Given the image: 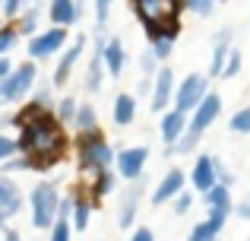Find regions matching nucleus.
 <instances>
[{
	"label": "nucleus",
	"mask_w": 250,
	"mask_h": 241,
	"mask_svg": "<svg viewBox=\"0 0 250 241\" xmlns=\"http://www.w3.org/2000/svg\"><path fill=\"white\" fill-rule=\"evenodd\" d=\"M16 143L19 155H25L29 168H35V172H51L67 155V133H63V124L54 114V108L38 114L25 130H19Z\"/></svg>",
	"instance_id": "1"
},
{
	"label": "nucleus",
	"mask_w": 250,
	"mask_h": 241,
	"mask_svg": "<svg viewBox=\"0 0 250 241\" xmlns=\"http://www.w3.org/2000/svg\"><path fill=\"white\" fill-rule=\"evenodd\" d=\"M76 162H80V172H104L117 162V153L111 149V143L104 140L102 130L95 133H76Z\"/></svg>",
	"instance_id": "2"
},
{
	"label": "nucleus",
	"mask_w": 250,
	"mask_h": 241,
	"mask_svg": "<svg viewBox=\"0 0 250 241\" xmlns=\"http://www.w3.org/2000/svg\"><path fill=\"white\" fill-rule=\"evenodd\" d=\"M29 210H32V225L35 229H54L61 219V197L51 181H38L29 194Z\"/></svg>",
	"instance_id": "3"
},
{
	"label": "nucleus",
	"mask_w": 250,
	"mask_h": 241,
	"mask_svg": "<svg viewBox=\"0 0 250 241\" xmlns=\"http://www.w3.org/2000/svg\"><path fill=\"white\" fill-rule=\"evenodd\" d=\"M209 95V76L203 73H190L181 80L177 86V95H174V111L181 114H193L196 108L203 105V99Z\"/></svg>",
	"instance_id": "4"
},
{
	"label": "nucleus",
	"mask_w": 250,
	"mask_h": 241,
	"mask_svg": "<svg viewBox=\"0 0 250 241\" xmlns=\"http://www.w3.org/2000/svg\"><path fill=\"white\" fill-rule=\"evenodd\" d=\"M181 13H184V0H168L165 13L155 19L152 25H146V38L149 44H159V42H171L181 35Z\"/></svg>",
	"instance_id": "5"
},
{
	"label": "nucleus",
	"mask_w": 250,
	"mask_h": 241,
	"mask_svg": "<svg viewBox=\"0 0 250 241\" xmlns=\"http://www.w3.org/2000/svg\"><path fill=\"white\" fill-rule=\"evenodd\" d=\"M35 76H38L35 61L19 64V67L13 70L10 76H6V83L0 86V99H3V105H6V102H19V99H25V95H29V89L35 86Z\"/></svg>",
	"instance_id": "6"
},
{
	"label": "nucleus",
	"mask_w": 250,
	"mask_h": 241,
	"mask_svg": "<svg viewBox=\"0 0 250 241\" xmlns=\"http://www.w3.org/2000/svg\"><path fill=\"white\" fill-rule=\"evenodd\" d=\"M67 44V29H57V25H51V29L38 32L35 38H29V57L32 61H44V57H54L57 51Z\"/></svg>",
	"instance_id": "7"
},
{
	"label": "nucleus",
	"mask_w": 250,
	"mask_h": 241,
	"mask_svg": "<svg viewBox=\"0 0 250 241\" xmlns=\"http://www.w3.org/2000/svg\"><path fill=\"white\" fill-rule=\"evenodd\" d=\"M219 114H222V95H219V92H209L206 99H203V105L196 108L193 114H190V127H187V133L200 140V136L215 124V118H219Z\"/></svg>",
	"instance_id": "8"
},
{
	"label": "nucleus",
	"mask_w": 250,
	"mask_h": 241,
	"mask_svg": "<svg viewBox=\"0 0 250 241\" xmlns=\"http://www.w3.org/2000/svg\"><path fill=\"white\" fill-rule=\"evenodd\" d=\"M174 95H177L174 70H171V67H159L155 83H152V95H149V108H152V111H165L171 102H174Z\"/></svg>",
	"instance_id": "9"
},
{
	"label": "nucleus",
	"mask_w": 250,
	"mask_h": 241,
	"mask_svg": "<svg viewBox=\"0 0 250 241\" xmlns=\"http://www.w3.org/2000/svg\"><path fill=\"white\" fill-rule=\"evenodd\" d=\"M146 159H149V149L146 146H133V149H121L117 153V175L127 181H140L143 178V168H146Z\"/></svg>",
	"instance_id": "10"
},
{
	"label": "nucleus",
	"mask_w": 250,
	"mask_h": 241,
	"mask_svg": "<svg viewBox=\"0 0 250 241\" xmlns=\"http://www.w3.org/2000/svg\"><path fill=\"white\" fill-rule=\"evenodd\" d=\"M231 38H234L231 25H225V29L215 32V38H212V64H209V73H206L209 80L225 73V64H228V57H231V51H234Z\"/></svg>",
	"instance_id": "11"
},
{
	"label": "nucleus",
	"mask_w": 250,
	"mask_h": 241,
	"mask_svg": "<svg viewBox=\"0 0 250 241\" xmlns=\"http://www.w3.org/2000/svg\"><path fill=\"white\" fill-rule=\"evenodd\" d=\"M85 42H89V38H85L83 32H80V35H76V42L70 44V48L63 51V54H61V61H57V70H54V76H51V83H54L57 89L67 86L70 73H73V67L80 64V57H83V51H85Z\"/></svg>",
	"instance_id": "12"
},
{
	"label": "nucleus",
	"mask_w": 250,
	"mask_h": 241,
	"mask_svg": "<svg viewBox=\"0 0 250 241\" xmlns=\"http://www.w3.org/2000/svg\"><path fill=\"white\" fill-rule=\"evenodd\" d=\"M190 184H193L200 194H209L212 187H219V172H215V159L212 155H206V153L196 155L193 172H190Z\"/></svg>",
	"instance_id": "13"
},
{
	"label": "nucleus",
	"mask_w": 250,
	"mask_h": 241,
	"mask_svg": "<svg viewBox=\"0 0 250 241\" xmlns=\"http://www.w3.org/2000/svg\"><path fill=\"white\" fill-rule=\"evenodd\" d=\"M184 181H187V175H184L181 168H168V172L162 175V181L155 184V191H152V203L162 206V203H168V200H177L184 194Z\"/></svg>",
	"instance_id": "14"
},
{
	"label": "nucleus",
	"mask_w": 250,
	"mask_h": 241,
	"mask_svg": "<svg viewBox=\"0 0 250 241\" xmlns=\"http://www.w3.org/2000/svg\"><path fill=\"white\" fill-rule=\"evenodd\" d=\"M228 216H231L228 210H209L206 219L190 229V241H219V232L225 229Z\"/></svg>",
	"instance_id": "15"
},
{
	"label": "nucleus",
	"mask_w": 250,
	"mask_h": 241,
	"mask_svg": "<svg viewBox=\"0 0 250 241\" xmlns=\"http://www.w3.org/2000/svg\"><path fill=\"white\" fill-rule=\"evenodd\" d=\"M83 10L85 6L76 3V0H54V3H48V19L57 29H70L83 19Z\"/></svg>",
	"instance_id": "16"
},
{
	"label": "nucleus",
	"mask_w": 250,
	"mask_h": 241,
	"mask_svg": "<svg viewBox=\"0 0 250 241\" xmlns=\"http://www.w3.org/2000/svg\"><path fill=\"white\" fill-rule=\"evenodd\" d=\"M104 44H108V38H104V32H95V48H92V61H89V70H85V89L89 92H98L102 89V64H104Z\"/></svg>",
	"instance_id": "17"
},
{
	"label": "nucleus",
	"mask_w": 250,
	"mask_h": 241,
	"mask_svg": "<svg viewBox=\"0 0 250 241\" xmlns=\"http://www.w3.org/2000/svg\"><path fill=\"white\" fill-rule=\"evenodd\" d=\"M187 127H190V118H187V114L174 111V108L162 114V127H159V130H162V140L168 143V149L181 143V136L187 133Z\"/></svg>",
	"instance_id": "18"
},
{
	"label": "nucleus",
	"mask_w": 250,
	"mask_h": 241,
	"mask_svg": "<svg viewBox=\"0 0 250 241\" xmlns=\"http://www.w3.org/2000/svg\"><path fill=\"white\" fill-rule=\"evenodd\" d=\"M140 197H143V178L136 181L133 187H130L127 194H124L121 200V210H117V229H130L136 219V206H140Z\"/></svg>",
	"instance_id": "19"
},
{
	"label": "nucleus",
	"mask_w": 250,
	"mask_h": 241,
	"mask_svg": "<svg viewBox=\"0 0 250 241\" xmlns=\"http://www.w3.org/2000/svg\"><path fill=\"white\" fill-rule=\"evenodd\" d=\"M19 210H22V194H19L16 181L0 175V216L10 219V216H16Z\"/></svg>",
	"instance_id": "20"
},
{
	"label": "nucleus",
	"mask_w": 250,
	"mask_h": 241,
	"mask_svg": "<svg viewBox=\"0 0 250 241\" xmlns=\"http://www.w3.org/2000/svg\"><path fill=\"white\" fill-rule=\"evenodd\" d=\"M104 67H108L111 76H121L124 67H127V51H124V42L111 35L108 44H104Z\"/></svg>",
	"instance_id": "21"
},
{
	"label": "nucleus",
	"mask_w": 250,
	"mask_h": 241,
	"mask_svg": "<svg viewBox=\"0 0 250 241\" xmlns=\"http://www.w3.org/2000/svg\"><path fill=\"white\" fill-rule=\"evenodd\" d=\"M114 181H117V175L111 172V168H104V172H95V175H92V187H89V194H85V197L92 200V206H98L111 191H114Z\"/></svg>",
	"instance_id": "22"
},
{
	"label": "nucleus",
	"mask_w": 250,
	"mask_h": 241,
	"mask_svg": "<svg viewBox=\"0 0 250 241\" xmlns=\"http://www.w3.org/2000/svg\"><path fill=\"white\" fill-rule=\"evenodd\" d=\"M165 6H168V0H133L130 10H133V16L143 22V29H146V25H152L155 19L165 13Z\"/></svg>",
	"instance_id": "23"
},
{
	"label": "nucleus",
	"mask_w": 250,
	"mask_h": 241,
	"mask_svg": "<svg viewBox=\"0 0 250 241\" xmlns=\"http://www.w3.org/2000/svg\"><path fill=\"white\" fill-rule=\"evenodd\" d=\"M136 118V95L133 92H121L114 99V124L117 127H127Z\"/></svg>",
	"instance_id": "24"
},
{
	"label": "nucleus",
	"mask_w": 250,
	"mask_h": 241,
	"mask_svg": "<svg viewBox=\"0 0 250 241\" xmlns=\"http://www.w3.org/2000/svg\"><path fill=\"white\" fill-rule=\"evenodd\" d=\"M203 203H206V210H228V213H234L231 191H228L225 184H219V187H212L209 194H203Z\"/></svg>",
	"instance_id": "25"
},
{
	"label": "nucleus",
	"mask_w": 250,
	"mask_h": 241,
	"mask_svg": "<svg viewBox=\"0 0 250 241\" xmlns=\"http://www.w3.org/2000/svg\"><path fill=\"white\" fill-rule=\"evenodd\" d=\"M92 210H95V206H92V200L85 197V194H80V197H73V216H70V222H73V229H85V225H89V216H92Z\"/></svg>",
	"instance_id": "26"
},
{
	"label": "nucleus",
	"mask_w": 250,
	"mask_h": 241,
	"mask_svg": "<svg viewBox=\"0 0 250 241\" xmlns=\"http://www.w3.org/2000/svg\"><path fill=\"white\" fill-rule=\"evenodd\" d=\"M76 133H95L98 130V114H95V108L89 105V102H83L80 105V114H76Z\"/></svg>",
	"instance_id": "27"
},
{
	"label": "nucleus",
	"mask_w": 250,
	"mask_h": 241,
	"mask_svg": "<svg viewBox=\"0 0 250 241\" xmlns=\"http://www.w3.org/2000/svg\"><path fill=\"white\" fill-rule=\"evenodd\" d=\"M42 10H48V6H42V3L25 6L22 19H19V35H29V38H35V35H38L35 25H38V16H42Z\"/></svg>",
	"instance_id": "28"
},
{
	"label": "nucleus",
	"mask_w": 250,
	"mask_h": 241,
	"mask_svg": "<svg viewBox=\"0 0 250 241\" xmlns=\"http://www.w3.org/2000/svg\"><path fill=\"white\" fill-rule=\"evenodd\" d=\"M54 114L61 118V124H76V114H80V102H76L73 95H63V99L57 102Z\"/></svg>",
	"instance_id": "29"
},
{
	"label": "nucleus",
	"mask_w": 250,
	"mask_h": 241,
	"mask_svg": "<svg viewBox=\"0 0 250 241\" xmlns=\"http://www.w3.org/2000/svg\"><path fill=\"white\" fill-rule=\"evenodd\" d=\"M228 130H231V133H250V105L231 114V121H228Z\"/></svg>",
	"instance_id": "30"
},
{
	"label": "nucleus",
	"mask_w": 250,
	"mask_h": 241,
	"mask_svg": "<svg viewBox=\"0 0 250 241\" xmlns=\"http://www.w3.org/2000/svg\"><path fill=\"white\" fill-rule=\"evenodd\" d=\"M215 0H184V13H196V16H212Z\"/></svg>",
	"instance_id": "31"
},
{
	"label": "nucleus",
	"mask_w": 250,
	"mask_h": 241,
	"mask_svg": "<svg viewBox=\"0 0 250 241\" xmlns=\"http://www.w3.org/2000/svg\"><path fill=\"white\" fill-rule=\"evenodd\" d=\"M16 38H19V25H13V22H6V29L0 32V57H6V51L16 44Z\"/></svg>",
	"instance_id": "32"
},
{
	"label": "nucleus",
	"mask_w": 250,
	"mask_h": 241,
	"mask_svg": "<svg viewBox=\"0 0 250 241\" xmlns=\"http://www.w3.org/2000/svg\"><path fill=\"white\" fill-rule=\"evenodd\" d=\"M16 155H19V143L0 133V165H6V162H10V159H16Z\"/></svg>",
	"instance_id": "33"
},
{
	"label": "nucleus",
	"mask_w": 250,
	"mask_h": 241,
	"mask_svg": "<svg viewBox=\"0 0 250 241\" xmlns=\"http://www.w3.org/2000/svg\"><path fill=\"white\" fill-rule=\"evenodd\" d=\"M92 10H95V29H98V32H104V22H108L111 3H108V0H95V3H92Z\"/></svg>",
	"instance_id": "34"
},
{
	"label": "nucleus",
	"mask_w": 250,
	"mask_h": 241,
	"mask_svg": "<svg viewBox=\"0 0 250 241\" xmlns=\"http://www.w3.org/2000/svg\"><path fill=\"white\" fill-rule=\"evenodd\" d=\"M155 61H159V57L152 54V48H146V51H143L140 67H143V73H146V80H155V73H159V70H155Z\"/></svg>",
	"instance_id": "35"
},
{
	"label": "nucleus",
	"mask_w": 250,
	"mask_h": 241,
	"mask_svg": "<svg viewBox=\"0 0 250 241\" xmlns=\"http://www.w3.org/2000/svg\"><path fill=\"white\" fill-rule=\"evenodd\" d=\"M70 229H73L70 219H57L54 229H51V241H70Z\"/></svg>",
	"instance_id": "36"
},
{
	"label": "nucleus",
	"mask_w": 250,
	"mask_h": 241,
	"mask_svg": "<svg viewBox=\"0 0 250 241\" xmlns=\"http://www.w3.org/2000/svg\"><path fill=\"white\" fill-rule=\"evenodd\" d=\"M241 61H244V57H241V51L234 48L231 57H228V64H225V73H222V80H231V76H238V73H241Z\"/></svg>",
	"instance_id": "37"
},
{
	"label": "nucleus",
	"mask_w": 250,
	"mask_h": 241,
	"mask_svg": "<svg viewBox=\"0 0 250 241\" xmlns=\"http://www.w3.org/2000/svg\"><path fill=\"white\" fill-rule=\"evenodd\" d=\"M0 10H3L6 19H16V22H19V19H22V13H25V3H19V0H6Z\"/></svg>",
	"instance_id": "38"
},
{
	"label": "nucleus",
	"mask_w": 250,
	"mask_h": 241,
	"mask_svg": "<svg viewBox=\"0 0 250 241\" xmlns=\"http://www.w3.org/2000/svg\"><path fill=\"white\" fill-rule=\"evenodd\" d=\"M190 206H193V197H190V194H187V191H184V194H181V197H177V200H174V213H177V216H184V213H187V210H190Z\"/></svg>",
	"instance_id": "39"
},
{
	"label": "nucleus",
	"mask_w": 250,
	"mask_h": 241,
	"mask_svg": "<svg viewBox=\"0 0 250 241\" xmlns=\"http://www.w3.org/2000/svg\"><path fill=\"white\" fill-rule=\"evenodd\" d=\"M149 48H152V54L159 57V61H168V57H171V48H174V44H171V42H159V44H149Z\"/></svg>",
	"instance_id": "40"
},
{
	"label": "nucleus",
	"mask_w": 250,
	"mask_h": 241,
	"mask_svg": "<svg viewBox=\"0 0 250 241\" xmlns=\"http://www.w3.org/2000/svg\"><path fill=\"white\" fill-rule=\"evenodd\" d=\"M215 172H219V184H225V187H228V184L234 181V178H231V172L225 168V162H219V159H215Z\"/></svg>",
	"instance_id": "41"
},
{
	"label": "nucleus",
	"mask_w": 250,
	"mask_h": 241,
	"mask_svg": "<svg viewBox=\"0 0 250 241\" xmlns=\"http://www.w3.org/2000/svg\"><path fill=\"white\" fill-rule=\"evenodd\" d=\"M13 70H16V67H13V64H10V57H0V86H3V83H6V76H10Z\"/></svg>",
	"instance_id": "42"
},
{
	"label": "nucleus",
	"mask_w": 250,
	"mask_h": 241,
	"mask_svg": "<svg viewBox=\"0 0 250 241\" xmlns=\"http://www.w3.org/2000/svg\"><path fill=\"white\" fill-rule=\"evenodd\" d=\"M234 213H238L241 219H247V222H250V197H247V200H241V203L234 206Z\"/></svg>",
	"instance_id": "43"
},
{
	"label": "nucleus",
	"mask_w": 250,
	"mask_h": 241,
	"mask_svg": "<svg viewBox=\"0 0 250 241\" xmlns=\"http://www.w3.org/2000/svg\"><path fill=\"white\" fill-rule=\"evenodd\" d=\"M130 241H155V238H152V232H149V229H136L133 235H130Z\"/></svg>",
	"instance_id": "44"
},
{
	"label": "nucleus",
	"mask_w": 250,
	"mask_h": 241,
	"mask_svg": "<svg viewBox=\"0 0 250 241\" xmlns=\"http://www.w3.org/2000/svg\"><path fill=\"white\" fill-rule=\"evenodd\" d=\"M3 241H22V235H19L16 229H6L3 232Z\"/></svg>",
	"instance_id": "45"
},
{
	"label": "nucleus",
	"mask_w": 250,
	"mask_h": 241,
	"mask_svg": "<svg viewBox=\"0 0 250 241\" xmlns=\"http://www.w3.org/2000/svg\"><path fill=\"white\" fill-rule=\"evenodd\" d=\"M0 6H3V3H0Z\"/></svg>",
	"instance_id": "46"
},
{
	"label": "nucleus",
	"mask_w": 250,
	"mask_h": 241,
	"mask_svg": "<svg viewBox=\"0 0 250 241\" xmlns=\"http://www.w3.org/2000/svg\"><path fill=\"white\" fill-rule=\"evenodd\" d=\"M247 241H250V238H247Z\"/></svg>",
	"instance_id": "47"
}]
</instances>
